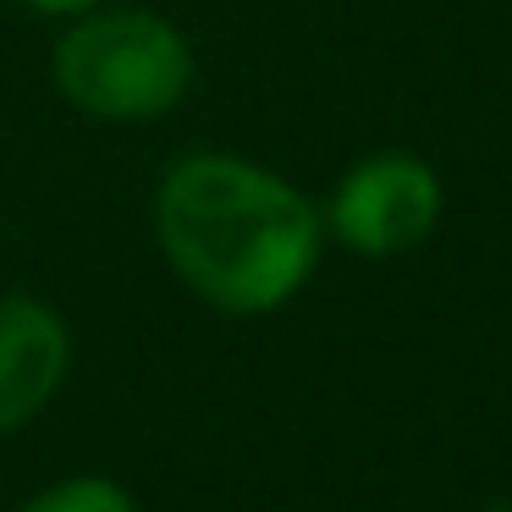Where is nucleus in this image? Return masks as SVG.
Instances as JSON below:
<instances>
[{"instance_id":"nucleus-1","label":"nucleus","mask_w":512,"mask_h":512,"mask_svg":"<svg viewBox=\"0 0 512 512\" xmlns=\"http://www.w3.org/2000/svg\"><path fill=\"white\" fill-rule=\"evenodd\" d=\"M155 243L166 270L215 314L259 320L314 281L325 215L292 177L248 155L199 149L160 171Z\"/></svg>"},{"instance_id":"nucleus-2","label":"nucleus","mask_w":512,"mask_h":512,"mask_svg":"<svg viewBox=\"0 0 512 512\" xmlns=\"http://www.w3.org/2000/svg\"><path fill=\"white\" fill-rule=\"evenodd\" d=\"M50 78L78 116L116 127L160 122L193 89V45L171 17L105 0L61 28Z\"/></svg>"},{"instance_id":"nucleus-3","label":"nucleus","mask_w":512,"mask_h":512,"mask_svg":"<svg viewBox=\"0 0 512 512\" xmlns=\"http://www.w3.org/2000/svg\"><path fill=\"white\" fill-rule=\"evenodd\" d=\"M325 243L358 259H397L430 243L446 215L441 171L413 149H375L336 177L331 199L320 204Z\"/></svg>"},{"instance_id":"nucleus-4","label":"nucleus","mask_w":512,"mask_h":512,"mask_svg":"<svg viewBox=\"0 0 512 512\" xmlns=\"http://www.w3.org/2000/svg\"><path fill=\"white\" fill-rule=\"evenodd\" d=\"M72 375V325L34 292H0V435L34 424Z\"/></svg>"},{"instance_id":"nucleus-5","label":"nucleus","mask_w":512,"mask_h":512,"mask_svg":"<svg viewBox=\"0 0 512 512\" xmlns=\"http://www.w3.org/2000/svg\"><path fill=\"white\" fill-rule=\"evenodd\" d=\"M17 512H138V501L111 474H67L56 485L34 490Z\"/></svg>"},{"instance_id":"nucleus-6","label":"nucleus","mask_w":512,"mask_h":512,"mask_svg":"<svg viewBox=\"0 0 512 512\" xmlns=\"http://www.w3.org/2000/svg\"><path fill=\"white\" fill-rule=\"evenodd\" d=\"M17 6H28V12H39V17H56V23H72V17L94 12L105 0H17Z\"/></svg>"}]
</instances>
